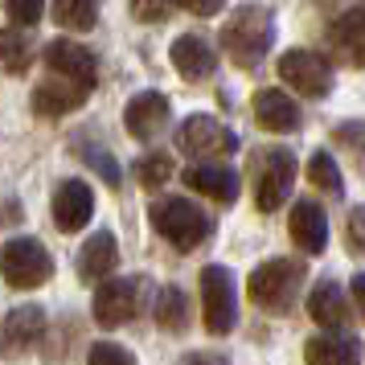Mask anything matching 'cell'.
<instances>
[{
	"instance_id": "6da1fadb",
	"label": "cell",
	"mask_w": 365,
	"mask_h": 365,
	"mask_svg": "<svg viewBox=\"0 0 365 365\" xmlns=\"http://www.w3.org/2000/svg\"><path fill=\"white\" fill-rule=\"evenodd\" d=\"M222 50L234 66L255 70L275 46V17L267 4H238L222 25Z\"/></svg>"
},
{
	"instance_id": "7a4b0ae2",
	"label": "cell",
	"mask_w": 365,
	"mask_h": 365,
	"mask_svg": "<svg viewBox=\"0 0 365 365\" xmlns=\"http://www.w3.org/2000/svg\"><path fill=\"white\" fill-rule=\"evenodd\" d=\"M304 279H308V267L299 263V259H267V263H259L250 271L247 296L263 312L287 316L296 308L299 292H304Z\"/></svg>"
},
{
	"instance_id": "3957f363",
	"label": "cell",
	"mask_w": 365,
	"mask_h": 365,
	"mask_svg": "<svg viewBox=\"0 0 365 365\" xmlns=\"http://www.w3.org/2000/svg\"><path fill=\"white\" fill-rule=\"evenodd\" d=\"M148 222H152V230L160 234L165 242H173L181 255L197 250L201 242L214 234L210 214H205V210H197L193 201H185V197H160V201H152V205H148Z\"/></svg>"
},
{
	"instance_id": "277c9868",
	"label": "cell",
	"mask_w": 365,
	"mask_h": 365,
	"mask_svg": "<svg viewBox=\"0 0 365 365\" xmlns=\"http://www.w3.org/2000/svg\"><path fill=\"white\" fill-rule=\"evenodd\" d=\"M296 152L292 148H267L255 156V205L263 214H275L292 201V189H296Z\"/></svg>"
},
{
	"instance_id": "5b68a950",
	"label": "cell",
	"mask_w": 365,
	"mask_h": 365,
	"mask_svg": "<svg viewBox=\"0 0 365 365\" xmlns=\"http://www.w3.org/2000/svg\"><path fill=\"white\" fill-rule=\"evenodd\" d=\"M0 271H4V283H9V287L29 292V287L50 283V275H53V255L41 247L37 238L21 234V238H9V242H4Z\"/></svg>"
},
{
	"instance_id": "8992f818",
	"label": "cell",
	"mask_w": 365,
	"mask_h": 365,
	"mask_svg": "<svg viewBox=\"0 0 365 365\" xmlns=\"http://www.w3.org/2000/svg\"><path fill=\"white\" fill-rule=\"evenodd\" d=\"M201 320L214 336H230L238 324V292H234V275L226 267L210 263L201 271Z\"/></svg>"
},
{
	"instance_id": "52a82bcc",
	"label": "cell",
	"mask_w": 365,
	"mask_h": 365,
	"mask_svg": "<svg viewBox=\"0 0 365 365\" xmlns=\"http://www.w3.org/2000/svg\"><path fill=\"white\" fill-rule=\"evenodd\" d=\"M140 292L144 279L140 275H107L103 283H95V299H91V316L99 329H119L135 320L140 312Z\"/></svg>"
},
{
	"instance_id": "ba28073f",
	"label": "cell",
	"mask_w": 365,
	"mask_h": 365,
	"mask_svg": "<svg viewBox=\"0 0 365 365\" xmlns=\"http://www.w3.org/2000/svg\"><path fill=\"white\" fill-rule=\"evenodd\" d=\"M177 148L193 160H222L238 152V135L214 115H189L177 128Z\"/></svg>"
},
{
	"instance_id": "9c48e42d",
	"label": "cell",
	"mask_w": 365,
	"mask_h": 365,
	"mask_svg": "<svg viewBox=\"0 0 365 365\" xmlns=\"http://www.w3.org/2000/svg\"><path fill=\"white\" fill-rule=\"evenodd\" d=\"M279 78L304 99H324L332 95V66L316 50H287L279 58Z\"/></svg>"
},
{
	"instance_id": "30bf717a",
	"label": "cell",
	"mask_w": 365,
	"mask_h": 365,
	"mask_svg": "<svg viewBox=\"0 0 365 365\" xmlns=\"http://www.w3.org/2000/svg\"><path fill=\"white\" fill-rule=\"evenodd\" d=\"M91 91H95V86L50 70V78H41V83L34 86V111L41 119H62L66 111H78V107L91 99Z\"/></svg>"
},
{
	"instance_id": "8fae6325",
	"label": "cell",
	"mask_w": 365,
	"mask_h": 365,
	"mask_svg": "<svg viewBox=\"0 0 365 365\" xmlns=\"http://www.w3.org/2000/svg\"><path fill=\"white\" fill-rule=\"evenodd\" d=\"M181 181L189 185L193 193L217 201V205H234L238 193H242V177H238L230 165H217V160H193V165L181 173Z\"/></svg>"
},
{
	"instance_id": "7c38bea8",
	"label": "cell",
	"mask_w": 365,
	"mask_h": 365,
	"mask_svg": "<svg viewBox=\"0 0 365 365\" xmlns=\"http://www.w3.org/2000/svg\"><path fill=\"white\" fill-rule=\"evenodd\" d=\"M168 95H160V91H140V95H132L128 99V107H123V128L140 140V144H152L156 135L168 128Z\"/></svg>"
},
{
	"instance_id": "4fadbf2b",
	"label": "cell",
	"mask_w": 365,
	"mask_h": 365,
	"mask_svg": "<svg viewBox=\"0 0 365 365\" xmlns=\"http://www.w3.org/2000/svg\"><path fill=\"white\" fill-rule=\"evenodd\" d=\"M329 50L353 70L365 66V0L349 4L345 13L329 25Z\"/></svg>"
},
{
	"instance_id": "5bb4252c",
	"label": "cell",
	"mask_w": 365,
	"mask_h": 365,
	"mask_svg": "<svg viewBox=\"0 0 365 365\" xmlns=\"http://www.w3.org/2000/svg\"><path fill=\"white\" fill-rule=\"evenodd\" d=\"M250 107H255V123H259L263 132L287 135V132H299V123H304V115H299L296 99H292L287 91H275V86H263V91H255Z\"/></svg>"
},
{
	"instance_id": "9a60e30c",
	"label": "cell",
	"mask_w": 365,
	"mask_h": 365,
	"mask_svg": "<svg viewBox=\"0 0 365 365\" xmlns=\"http://www.w3.org/2000/svg\"><path fill=\"white\" fill-rule=\"evenodd\" d=\"M53 226L62 234H74L83 230L91 214H95V193H91V185L86 181H62L53 189Z\"/></svg>"
},
{
	"instance_id": "2e32d148",
	"label": "cell",
	"mask_w": 365,
	"mask_h": 365,
	"mask_svg": "<svg viewBox=\"0 0 365 365\" xmlns=\"http://www.w3.org/2000/svg\"><path fill=\"white\" fill-rule=\"evenodd\" d=\"M287 234L304 255H320L329 247V217L312 197H296L292 214H287Z\"/></svg>"
},
{
	"instance_id": "e0dca14e",
	"label": "cell",
	"mask_w": 365,
	"mask_h": 365,
	"mask_svg": "<svg viewBox=\"0 0 365 365\" xmlns=\"http://www.w3.org/2000/svg\"><path fill=\"white\" fill-rule=\"evenodd\" d=\"M46 66L58 70V74H70V78H78L86 86L99 83V58L91 53V46L70 41V37H58V41L46 46Z\"/></svg>"
},
{
	"instance_id": "ac0fdd59",
	"label": "cell",
	"mask_w": 365,
	"mask_h": 365,
	"mask_svg": "<svg viewBox=\"0 0 365 365\" xmlns=\"http://www.w3.org/2000/svg\"><path fill=\"white\" fill-rule=\"evenodd\" d=\"M361 341L345 329H324L304 345V365H361Z\"/></svg>"
},
{
	"instance_id": "d6986e66",
	"label": "cell",
	"mask_w": 365,
	"mask_h": 365,
	"mask_svg": "<svg viewBox=\"0 0 365 365\" xmlns=\"http://www.w3.org/2000/svg\"><path fill=\"white\" fill-rule=\"evenodd\" d=\"M168 58H173L177 74L189 78V83H205V78H214V70H217V50L197 34H181L173 41Z\"/></svg>"
},
{
	"instance_id": "ffe728a7",
	"label": "cell",
	"mask_w": 365,
	"mask_h": 365,
	"mask_svg": "<svg viewBox=\"0 0 365 365\" xmlns=\"http://www.w3.org/2000/svg\"><path fill=\"white\" fill-rule=\"evenodd\" d=\"M115 267H119L115 234H111V230H99V234H91V238L83 242L74 271H78V279H83V283H103L111 271H115Z\"/></svg>"
},
{
	"instance_id": "44dd1931",
	"label": "cell",
	"mask_w": 365,
	"mask_h": 365,
	"mask_svg": "<svg viewBox=\"0 0 365 365\" xmlns=\"http://www.w3.org/2000/svg\"><path fill=\"white\" fill-rule=\"evenodd\" d=\"M41 332H46V308H37V304L13 308L4 316V357L25 353L34 341H41Z\"/></svg>"
},
{
	"instance_id": "7402d4cb",
	"label": "cell",
	"mask_w": 365,
	"mask_h": 365,
	"mask_svg": "<svg viewBox=\"0 0 365 365\" xmlns=\"http://www.w3.org/2000/svg\"><path fill=\"white\" fill-rule=\"evenodd\" d=\"M308 316H312L320 329H345L349 324V299L345 287L336 279H320L308 292Z\"/></svg>"
},
{
	"instance_id": "603a6c76",
	"label": "cell",
	"mask_w": 365,
	"mask_h": 365,
	"mask_svg": "<svg viewBox=\"0 0 365 365\" xmlns=\"http://www.w3.org/2000/svg\"><path fill=\"white\" fill-rule=\"evenodd\" d=\"M0 58H4V70L21 78L25 70L34 66V37H25L21 25H9L4 34H0Z\"/></svg>"
},
{
	"instance_id": "cb8c5ba5",
	"label": "cell",
	"mask_w": 365,
	"mask_h": 365,
	"mask_svg": "<svg viewBox=\"0 0 365 365\" xmlns=\"http://www.w3.org/2000/svg\"><path fill=\"white\" fill-rule=\"evenodd\" d=\"M53 21L66 34H91L99 25V0H53Z\"/></svg>"
},
{
	"instance_id": "d4e9b609",
	"label": "cell",
	"mask_w": 365,
	"mask_h": 365,
	"mask_svg": "<svg viewBox=\"0 0 365 365\" xmlns=\"http://www.w3.org/2000/svg\"><path fill=\"white\" fill-rule=\"evenodd\" d=\"M132 177H135L140 189H165V185L177 177V165H173L168 152H148V156H140L132 165Z\"/></svg>"
},
{
	"instance_id": "484cf974",
	"label": "cell",
	"mask_w": 365,
	"mask_h": 365,
	"mask_svg": "<svg viewBox=\"0 0 365 365\" xmlns=\"http://www.w3.org/2000/svg\"><path fill=\"white\" fill-rule=\"evenodd\" d=\"M156 324L165 332H185L189 329V299H185L181 287L168 283L165 292L156 296Z\"/></svg>"
},
{
	"instance_id": "4316f807",
	"label": "cell",
	"mask_w": 365,
	"mask_h": 365,
	"mask_svg": "<svg viewBox=\"0 0 365 365\" xmlns=\"http://www.w3.org/2000/svg\"><path fill=\"white\" fill-rule=\"evenodd\" d=\"M308 181L320 189V193H329V197H341L345 193V181H341V168H336V160H332L329 152L320 148L312 152V160H308Z\"/></svg>"
},
{
	"instance_id": "83f0119b",
	"label": "cell",
	"mask_w": 365,
	"mask_h": 365,
	"mask_svg": "<svg viewBox=\"0 0 365 365\" xmlns=\"http://www.w3.org/2000/svg\"><path fill=\"white\" fill-rule=\"evenodd\" d=\"M78 156H83L86 165L95 168V173H99V177H103V185H107V189H119V181H123V173H119L115 156H111V152L103 148V144H99V148H95V144H86V140H83V144H78Z\"/></svg>"
},
{
	"instance_id": "f1b7e54d",
	"label": "cell",
	"mask_w": 365,
	"mask_h": 365,
	"mask_svg": "<svg viewBox=\"0 0 365 365\" xmlns=\"http://www.w3.org/2000/svg\"><path fill=\"white\" fill-rule=\"evenodd\" d=\"M86 365H140V361H135V353H128L115 341H95L91 353H86Z\"/></svg>"
},
{
	"instance_id": "f546056e",
	"label": "cell",
	"mask_w": 365,
	"mask_h": 365,
	"mask_svg": "<svg viewBox=\"0 0 365 365\" xmlns=\"http://www.w3.org/2000/svg\"><path fill=\"white\" fill-rule=\"evenodd\" d=\"M4 13H9V25L34 29L41 13H46V0H4Z\"/></svg>"
},
{
	"instance_id": "4dcf8cb0",
	"label": "cell",
	"mask_w": 365,
	"mask_h": 365,
	"mask_svg": "<svg viewBox=\"0 0 365 365\" xmlns=\"http://www.w3.org/2000/svg\"><path fill=\"white\" fill-rule=\"evenodd\" d=\"M177 9V0H132V17L144 21V25H156V21H168Z\"/></svg>"
},
{
	"instance_id": "1f68e13d",
	"label": "cell",
	"mask_w": 365,
	"mask_h": 365,
	"mask_svg": "<svg viewBox=\"0 0 365 365\" xmlns=\"http://www.w3.org/2000/svg\"><path fill=\"white\" fill-rule=\"evenodd\" d=\"M345 238H349V250H353V255H365V205H353V210H349Z\"/></svg>"
},
{
	"instance_id": "d6a6232c",
	"label": "cell",
	"mask_w": 365,
	"mask_h": 365,
	"mask_svg": "<svg viewBox=\"0 0 365 365\" xmlns=\"http://www.w3.org/2000/svg\"><path fill=\"white\" fill-rule=\"evenodd\" d=\"M177 9L193 13V17H217L226 9V0H177Z\"/></svg>"
},
{
	"instance_id": "836d02e7",
	"label": "cell",
	"mask_w": 365,
	"mask_h": 365,
	"mask_svg": "<svg viewBox=\"0 0 365 365\" xmlns=\"http://www.w3.org/2000/svg\"><path fill=\"white\" fill-rule=\"evenodd\" d=\"M349 287H353V304H357V312H361V320H365V271H357Z\"/></svg>"
},
{
	"instance_id": "e575fe53",
	"label": "cell",
	"mask_w": 365,
	"mask_h": 365,
	"mask_svg": "<svg viewBox=\"0 0 365 365\" xmlns=\"http://www.w3.org/2000/svg\"><path fill=\"white\" fill-rule=\"evenodd\" d=\"M181 365H222V361H217V357H210V353H189Z\"/></svg>"
}]
</instances>
